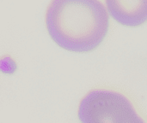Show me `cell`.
<instances>
[{
    "label": "cell",
    "instance_id": "obj_3",
    "mask_svg": "<svg viewBox=\"0 0 147 123\" xmlns=\"http://www.w3.org/2000/svg\"><path fill=\"white\" fill-rule=\"evenodd\" d=\"M107 9L118 23L135 27L147 21V0H105Z\"/></svg>",
    "mask_w": 147,
    "mask_h": 123
},
{
    "label": "cell",
    "instance_id": "obj_1",
    "mask_svg": "<svg viewBox=\"0 0 147 123\" xmlns=\"http://www.w3.org/2000/svg\"><path fill=\"white\" fill-rule=\"evenodd\" d=\"M50 37L61 48L88 52L105 39L109 13L100 0H52L46 15Z\"/></svg>",
    "mask_w": 147,
    "mask_h": 123
},
{
    "label": "cell",
    "instance_id": "obj_2",
    "mask_svg": "<svg viewBox=\"0 0 147 123\" xmlns=\"http://www.w3.org/2000/svg\"><path fill=\"white\" fill-rule=\"evenodd\" d=\"M81 123H146L123 94L110 90H93L78 106Z\"/></svg>",
    "mask_w": 147,
    "mask_h": 123
}]
</instances>
